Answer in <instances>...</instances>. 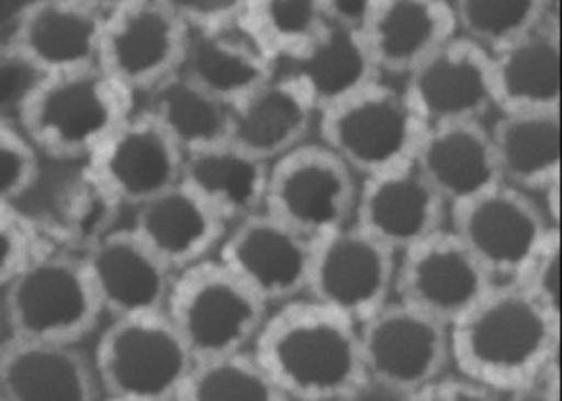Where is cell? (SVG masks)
<instances>
[{"label":"cell","instance_id":"8","mask_svg":"<svg viewBox=\"0 0 562 401\" xmlns=\"http://www.w3.org/2000/svg\"><path fill=\"white\" fill-rule=\"evenodd\" d=\"M355 176L323 144H304L270 164L263 210L314 242L350 227Z\"/></svg>","mask_w":562,"mask_h":401},{"label":"cell","instance_id":"3","mask_svg":"<svg viewBox=\"0 0 562 401\" xmlns=\"http://www.w3.org/2000/svg\"><path fill=\"white\" fill-rule=\"evenodd\" d=\"M133 101L102 68L47 76L27 103L20 130L36 153L85 164L133 116Z\"/></svg>","mask_w":562,"mask_h":401},{"label":"cell","instance_id":"25","mask_svg":"<svg viewBox=\"0 0 562 401\" xmlns=\"http://www.w3.org/2000/svg\"><path fill=\"white\" fill-rule=\"evenodd\" d=\"M561 25H543L493 55V103L502 114L561 112Z\"/></svg>","mask_w":562,"mask_h":401},{"label":"cell","instance_id":"42","mask_svg":"<svg viewBox=\"0 0 562 401\" xmlns=\"http://www.w3.org/2000/svg\"><path fill=\"white\" fill-rule=\"evenodd\" d=\"M499 401H561V389H559V373L552 377L537 382L529 389L516 391L510 396L499 398Z\"/></svg>","mask_w":562,"mask_h":401},{"label":"cell","instance_id":"44","mask_svg":"<svg viewBox=\"0 0 562 401\" xmlns=\"http://www.w3.org/2000/svg\"><path fill=\"white\" fill-rule=\"evenodd\" d=\"M102 401H110V400H102Z\"/></svg>","mask_w":562,"mask_h":401},{"label":"cell","instance_id":"41","mask_svg":"<svg viewBox=\"0 0 562 401\" xmlns=\"http://www.w3.org/2000/svg\"><path fill=\"white\" fill-rule=\"evenodd\" d=\"M337 401H413V393L378 382L373 378H362L346 396Z\"/></svg>","mask_w":562,"mask_h":401},{"label":"cell","instance_id":"18","mask_svg":"<svg viewBox=\"0 0 562 401\" xmlns=\"http://www.w3.org/2000/svg\"><path fill=\"white\" fill-rule=\"evenodd\" d=\"M105 2L30 0L13 49L43 76L100 68Z\"/></svg>","mask_w":562,"mask_h":401},{"label":"cell","instance_id":"31","mask_svg":"<svg viewBox=\"0 0 562 401\" xmlns=\"http://www.w3.org/2000/svg\"><path fill=\"white\" fill-rule=\"evenodd\" d=\"M325 27L318 0H245L238 30L274 66L300 61Z\"/></svg>","mask_w":562,"mask_h":401},{"label":"cell","instance_id":"22","mask_svg":"<svg viewBox=\"0 0 562 401\" xmlns=\"http://www.w3.org/2000/svg\"><path fill=\"white\" fill-rule=\"evenodd\" d=\"M458 36L453 2L375 0L364 41L380 75L409 76Z\"/></svg>","mask_w":562,"mask_h":401},{"label":"cell","instance_id":"35","mask_svg":"<svg viewBox=\"0 0 562 401\" xmlns=\"http://www.w3.org/2000/svg\"><path fill=\"white\" fill-rule=\"evenodd\" d=\"M45 78L20 50L0 49V126L20 128L27 103Z\"/></svg>","mask_w":562,"mask_h":401},{"label":"cell","instance_id":"4","mask_svg":"<svg viewBox=\"0 0 562 401\" xmlns=\"http://www.w3.org/2000/svg\"><path fill=\"white\" fill-rule=\"evenodd\" d=\"M0 311L9 336L55 345H78L102 318L82 259L55 251L30 252Z\"/></svg>","mask_w":562,"mask_h":401},{"label":"cell","instance_id":"40","mask_svg":"<svg viewBox=\"0 0 562 401\" xmlns=\"http://www.w3.org/2000/svg\"><path fill=\"white\" fill-rule=\"evenodd\" d=\"M325 24L362 34L371 22L375 0H318Z\"/></svg>","mask_w":562,"mask_h":401},{"label":"cell","instance_id":"36","mask_svg":"<svg viewBox=\"0 0 562 401\" xmlns=\"http://www.w3.org/2000/svg\"><path fill=\"white\" fill-rule=\"evenodd\" d=\"M548 316L561 320V233L548 238L527 274L516 284Z\"/></svg>","mask_w":562,"mask_h":401},{"label":"cell","instance_id":"26","mask_svg":"<svg viewBox=\"0 0 562 401\" xmlns=\"http://www.w3.org/2000/svg\"><path fill=\"white\" fill-rule=\"evenodd\" d=\"M270 164L222 144L183 156L181 183L228 226L254 217L266 206Z\"/></svg>","mask_w":562,"mask_h":401},{"label":"cell","instance_id":"13","mask_svg":"<svg viewBox=\"0 0 562 401\" xmlns=\"http://www.w3.org/2000/svg\"><path fill=\"white\" fill-rule=\"evenodd\" d=\"M364 377L417 393L451 364L449 328L405 302H387L358 326Z\"/></svg>","mask_w":562,"mask_h":401},{"label":"cell","instance_id":"38","mask_svg":"<svg viewBox=\"0 0 562 401\" xmlns=\"http://www.w3.org/2000/svg\"><path fill=\"white\" fill-rule=\"evenodd\" d=\"M32 251V238L13 208H0V290L20 272Z\"/></svg>","mask_w":562,"mask_h":401},{"label":"cell","instance_id":"14","mask_svg":"<svg viewBox=\"0 0 562 401\" xmlns=\"http://www.w3.org/2000/svg\"><path fill=\"white\" fill-rule=\"evenodd\" d=\"M310 259L312 242L261 210L232 226L217 261L268 307L306 290Z\"/></svg>","mask_w":562,"mask_h":401},{"label":"cell","instance_id":"10","mask_svg":"<svg viewBox=\"0 0 562 401\" xmlns=\"http://www.w3.org/2000/svg\"><path fill=\"white\" fill-rule=\"evenodd\" d=\"M456 213V233L493 286H516L548 238L552 226L531 196L502 185Z\"/></svg>","mask_w":562,"mask_h":401},{"label":"cell","instance_id":"6","mask_svg":"<svg viewBox=\"0 0 562 401\" xmlns=\"http://www.w3.org/2000/svg\"><path fill=\"white\" fill-rule=\"evenodd\" d=\"M91 362L110 401H176L194 366L165 313L112 320Z\"/></svg>","mask_w":562,"mask_h":401},{"label":"cell","instance_id":"19","mask_svg":"<svg viewBox=\"0 0 562 401\" xmlns=\"http://www.w3.org/2000/svg\"><path fill=\"white\" fill-rule=\"evenodd\" d=\"M447 204L438 198L415 162L362 179L357 227L394 254H401L445 227Z\"/></svg>","mask_w":562,"mask_h":401},{"label":"cell","instance_id":"30","mask_svg":"<svg viewBox=\"0 0 562 401\" xmlns=\"http://www.w3.org/2000/svg\"><path fill=\"white\" fill-rule=\"evenodd\" d=\"M148 95L146 114L183 156L228 144L231 107L211 98L183 72L171 76Z\"/></svg>","mask_w":562,"mask_h":401},{"label":"cell","instance_id":"7","mask_svg":"<svg viewBox=\"0 0 562 401\" xmlns=\"http://www.w3.org/2000/svg\"><path fill=\"white\" fill-rule=\"evenodd\" d=\"M318 126L323 146L362 179L413 164L428 128L384 82L327 107Z\"/></svg>","mask_w":562,"mask_h":401},{"label":"cell","instance_id":"29","mask_svg":"<svg viewBox=\"0 0 562 401\" xmlns=\"http://www.w3.org/2000/svg\"><path fill=\"white\" fill-rule=\"evenodd\" d=\"M289 75L302 84L316 112H325L380 82L364 36L329 24Z\"/></svg>","mask_w":562,"mask_h":401},{"label":"cell","instance_id":"21","mask_svg":"<svg viewBox=\"0 0 562 401\" xmlns=\"http://www.w3.org/2000/svg\"><path fill=\"white\" fill-rule=\"evenodd\" d=\"M2 401H102L89 355L78 345L7 336L0 343Z\"/></svg>","mask_w":562,"mask_h":401},{"label":"cell","instance_id":"15","mask_svg":"<svg viewBox=\"0 0 562 401\" xmlns=\"http://www.w3.org/2000/svg\"><path fill=\"white\" fill-rule=\"evenodd\" d=\"M87 171L119 206L139 208L181 181L183 153L142 112L114 130L85 162Z\"/></svg>","mask_w":562,"mask_h":401},{"label":"cell","instance_id":"2","mask_svg":"<svg viewBox=\"0 0 562 401\" xmlns=\"http://www.w3.org/2000/svg\"><path fill=\"white\" fill-rule=\"evenodd\" d=\"M251 347L289 401H337L367 378L357 324L312 299L282 302Z\"/></svg>","mask_w":562,"mask_h":401},{"label":"cell","instance_id":"12","mask_svg":"<svg viewBox=\"0 0 562 401\" xmlns=\"http://www.w3.org/2000/svg\"><path fill=\"white\" fill-rule=\"evenodd\" d=\"M493 284L453 229H440L401 252L394 290L398 301L451 328L485 299Z\"/></svg>","mask_w":562,"mask_h":401},{"label":"cell","instance_id":"28","mask_svg":"<svg viewBox=\"0 0 562 401\" xmlns=\"http://www.w3.org/2000/svg\"><path fill=\"white\" fill-rule=\"evenodd\" d=\"M181 72L224 105L251 95L277 76V66L236 27L190 36Z\"/></svg>","mask_w":562,"mask_h":401},{"label":"cell","instance_id":"11","mask_svg":"<svg viewBox=\"0 0 562 401\" xmlns=\"http://www.w3.org/2000/svg\"><path fill=\"white\" fill-rule=\"evenodd\" d=\"M396 254L357 226L312 242L307 293L312 301L360 326L394 293Z\"/></svg>","mask_w":562,"mask_h":401},{"label":"cell","instance_id":"17","mask_svg":"<svg viewBox=\"0 0 562 401\" xmlns=\"http://www.w3.org/2000/svg\"><path fill=\"white\" fill-rule=\"evenodd\" d=\"M102 313H165L173 272L131 229H112L80 256Z\"/></svg>","mask_w":562,"mask_h":401},{"label":"cell","instance_id":"24","mask_svg":"<svg viewBox=\"0 0 562 401\" xmlns=\"http://www.w3.org/2000/svg\"><path fill=\"white\" fill-rule=\"evenodd\" d=\"M128 229L173 274L206 261L226 236V224L181 181L135 208L133 227Z\"/></svg>","mask_w":562,"mask_h":401},{"label":"cell","instance_id":"16","mask_svg":"<svg viewBox=\"0 0 562 401\" xmlns=\"http://www.w3.org/2000/svg\"><path fill=\"white\" fill-rule=\"evenodd\" d=\"M415 116L428 126L481 123L493 103V59L456 36L407 76L403 91Z\"/></svg>","mask_w":562,"mask_h":401},{"label":"cell","instance_id":"33","mask_svg":"<svg viewBox=\"0 0 562 401\" xmlns=\"http://www.w3.org/2000/svg\"><path fill=\"white\" fill-rule=\"evenodd\" d=\"M176 401H289L251 352L194 362Z\"/></svg>","mask_w":562,"mask_h":401},{"label":"cell","instance_id":"37","mask_svg":"<svg viewBox=\"0 0 562 401\" xmlns=\"http://www.w3.org/2000/svg\"><path fill=\"white\" fill-rule=\"evenodd\" d=\"M190 36H206L236 30L245 0H169Z\"/></svg>","mask_w":562,"mask_h":401},{"label":"cell","instance_id":"34","mask_svg":"<svg viewBox=\"0 0 562 401\" xmlns=\"http://www.w3.org/2000/svg\"><path fill=\"white\" fill-rule=\"evenodd\" d=\"M38 179V153L24 133L0 126V208H13Z\"/></svg>","mask_w":562,"mask_h":401},{"label":"cell","instance_id":"45","mask_svg":"<svg viewBox=\"0 0 562 401\" xmlns=\"http://www.w3.org/2000/svg\"><path fill=\"white\" fill-rule=\"evenodd\" d=\"M0 401H2V398H0Z\"/></svg>","mask_w":562,"mask_h":401},{"label":"cell","instance_id":"20","mask_svg":"<svg viewBox=\"0 0 562 401\" xmlns=\"http://www.w3.org/2000/svg\"><path fill=\"white\" fill-rule=\"evenodd\" d=\"M415 167L453 210L504 185L491 130L483 123L426 128Z\"/></svg>","mask_w":562,"mask_h":401},{"label":"cell","instance_id":"27","mask_svg":"<svg viewBox=\"0 0 562 401\" xmlns=\"http://www.w3.org/2000/svg\"><path fill=\"white\" fill-rule=\"evenodd\" d=\"M504 185L527 196L548 194L561 181V112L502 114L491 128Z\"/></svg>","mask_w":562,"mask_h":401},{"label":"cell","instance_id":"32","mask_svg":"<svg viewBox=\"0 0 562 401\" xmlns=\"http://www.w3.org/2000/svg\"><path fill=\"white\" fill-rule=\"evenodd\" d=\"M458 36L491 57L510 49L543 25L559 24L554 0H458L453 2Z\"/></svg>","mask_w":562,"mask_h":401},{"label":"cell","instance_id":"1","mask_svg":"<svg viewBox=\"0 0 562 401\" xmlns=\"http://www.w3.org/2000/svg\"><path fill=\"white\" fill-rule=\"evenodd\" d=\"M561 320L548 316L518 286H493L449 328L458 375L497 398L529 389L559 373Z\"/></svg>","mask_w":562,"mask_h":401},{"label":"cell","instance_id":"39","mask_svg":"<svg viewBox=\"0 0 562 401\" xmlns=\"http://www.w3.org/2000/svg\"><path fill=\"white\" fill-rule=\"evenodd\" d=\"M413 401H499V398L460 375H442L413 393Z\"/></svg>","mask_w":562,"mask_h":401},{"label":"cell","instance_id":"9","mask_svg":"<svg viewBox=\"0 0 562 401\" xmlns=\"http://www.w3.org/2000/svg\"><path fill=\"white\" fill-rule=\"evenodd\" d=\"M190 32L169 0L105 2L100 68L135 98L183 68Z\"/></svg>","mask_w":562,"mask_h":401},{"label":"cell","instance_id":"5","mask_svg":"<svg viewBox=\"0 0 562 401\" xmlns=\"http://www.w3.org/2000/svg\"><path fill=\"white\" fill-rule=\"evenodd\" d=\"M165 316L201 362L247 352L266 320V305L220 261L206 259L173 276Z\"/></svg>","mask_w":562,"mask_h":401},{"label":"cell","instance_id":"43","mask_svg":"<svg viewBox=\"0 0 562 401\" xmlns=\"http://www.w3.org/2000/svg\"><path fill=\"white\" fill-rule=\"evenodd\" d=\"M0 328H2V311H0Z\"/></svg>","mask_w":562,"mask_h":401},{"label":"cell","instance_id":"23","mask_svg":"<svg viewBox=\"0 0 562 401\" xmlns=\"http://www.w3.org/2000/svg\"><path fill=\"white\" fill-rule=\"evenodd\" d=\"M316 107L291 75L274 76L231 107V141L238 150L272 164L307 144Z\"/></svg>","mask_w":562,"mask_h":401}]
</instances>
